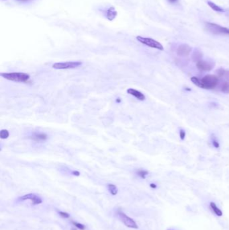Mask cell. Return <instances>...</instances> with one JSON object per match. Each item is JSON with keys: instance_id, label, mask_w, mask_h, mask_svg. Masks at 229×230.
<instances>
[{"instance_id": "18", "label": "cell", "mask_w": 229, "mask_h": 230, "mask_svg": "<svg viewBox=\"0 0 229 230\" xmlns=\"http://www.w3.org/2000/svg\"><path fill=\"white\" fill-rule=\"evenodd\" d=\"M221 92L224 94H229V81H224L220 86Z\"/></svg>"}, {"instance_id": "25", "label": "cell", "mask_w": 229, "mask_h": 230, "mask_svg": "<svg viewBox=\"0 0 229 230\" xmlns=\"http://www.w3.org/2000/svg\"><path fill=\"white\" fill-rule=\"evenodd\" d=\"M212 145L215 148H219V147H220L219 143L218 142V141H216L215 139H212Z\"/></svg>"}, {"instance_id": "16", "label": "cell", "mask_w": 229, "mask_h": 230, "mask_svg": "<svg viewBox=\"0 0 229 230\" xmlns=\"http://www.w3.org/2000/svg\"><path fill=\"white\" fill-rule=\"evenodd\" d=\"M208 5L209 6V7L211 8L212 10L215 11V12H224L225 10H223V8H221V7L219 6H217L216 3H215L212 2H210V1H208Z\"/></svg>"}, {"instance_id": "8", "label": "cell", "mask_w": 229, "mask_h": 230, "mask_svg": "<svg viewBox=\"0 0 229 230\" xmlns=\"http://www.w3.org/2000/svg\"><path fill=\"white\" fill-rule=\"evenodd\" d=\"M214 66H215V64H213L212 62L202 61V60L196 63L197 68L202 71H211L213 69Z\"/></svg>"}, {"instance_id": "7", "label": "cell", "mask_w": 229, "mask_h": 230, "mask_svg": "<svg viewBox=\"0 0 229 230\" xmlns=\"http://www.w3.org/2000/svg\"><path fill=\"white\" fill-rule=\"evenodd\" d=\"M191 47L187 44H180L178 47L177 51H176L177 55L179 56H182V57H186V56H189L191 53Z\"/></svg>"}, {"instance_id": "21", "label": "cell", "mask_w": 229, "mask_h": 230, "mask_svg": "<svg viewBox=\"0 0 229 230\" xmlns=\"http://www.w3.org/2000/svg\"><path fill=\"white\" fill-rule=\"evenodd\" d=\"M10 136V133L9 131L7 129H2L0 131V137L2 139H7Z\"/></svg>"}, {"instance_id": "1", "label": "cell", "mask_w": 229, "mask_h": 230, "mask_svg": "<svg viewBox=\"0 0 229 230\" xmlns=\"http://www.w3.org/2000/svg\"><path fill=\"white\" fill-rule=\"evenodd\" d=\"M0 75L7 80L19 83H28L31 79V76L28 74L22 72L1 73Z\"/></svg>"}, {"instance_id": "14", "label": "cell", "mask_w": 229, "mask_h": 230, "mask_svg": "<svg viewBox=\"0 0 229 230\" xmlns=\"http://www.w3.org/2000/svg\"><path fill=\"white\" fill-rule=\"evenodd\" d=\"M216 73L218 77L224 78L226 80L229 81V71L220 68L216 71Z\"/></svg>"}, {"instance_id": "10", "label": "cell", "mask_w": 229, "mask_h": 230, "mask_svg": "<svg viewBox=\"0 0 229 230\" xmlns=\"http://www.w3.org/2000/svg\"><path fill=\"white\" fill-rule=\"evenodd\" d=\"M118 12L115 9V7L113 6H110V7L105 11L104 12V16L106 18V19L109 21H113L116 17L117 16Z\"/></svg>"}, {"instance_id": "30", "label": "cell", "mask_w": 229, "mask_h": 230, "mask_svg": "<svg viewBox=\"0 0 229 230\" xmlns=\"http://www.w3.org/2000/svg\"><path fill=\"white\" fill-rule=\"evenodd\" d=\"M167 230H177V229H175L174 228H170V229H167Z\"/></svg>"}, {"instance_id": "6", "label": "cell", "mask_w": 229, "mask_h": 230, "mask_svg": "<svg viewBox=\"0 0 229 230\" xmlns=\"http://www.w3.org/2000/svg\"><path fill=\"white\" fill-rule=\"evenodd\" d=\"M118 217H119L120 220H121V221L126 226V227L129 228H132V229L138 228V226L137 224L136 223V221H135L133 219L130 218L129 216H127L125 213H124L122 212H119Z\"/></svg>"}, {"instance_id": "17", "label": "cell", "mask_w": 229, "mask_h": 230, "mask_svg": "<svg viewBox=\"0 0 229 230\" xmlns=\"http://www.w3.org/2000/svg\"><path fill=\"white\" fill-rule=\"evenodd\" d=\"M191 81L192 82V83H193V84L194 85H196V86H198V87L204 89L203 83H202V80H200V79H199L197 77L194 76V77H191Z\"/></svg>"}, {"instance_id": "9", "label": "cell", "mask_w": 229, "mask_h": 230, "mask_svg": "<svg viewBox=\"0 0 229 230\" xmlns=\"http://www.w3.org/2000/svg\"><path fill=\"white\" fill-rule=\"evenodd\" d=\"M20 201H26V200H31V201L32 202L33 205H39L40 204V203H43L42 199L40 198L38 196H36V194H33V193H29L27 194H25L22 197L19 198Z\"/></svg>"}, {"instance_id": "11", "label": "cell", "mask_w": 229, "mask_h": 230, "mask_svg": "<svg viewBox=\"0 0 229 230\" xmlns=\"http://www.w3.org/2000/svg\"><path fill=\"white\" fill-rule=\"evenodd\" d=\"M126 92L128 94H130V95L136 98L138 100L144 101L146 99V97L144 95V94H142L141 92L138 91L137 90H135L134 88H129L127 90Z\"/></svg>"}, {"instance_id": "22", "label": "cell", "mask_w": 229, "mask_h": 230, "mask_svg": "<svg viewBox=\"0 0 229 230\" xmlns=\"http://www.w3.org/2000/svg\"><path fill=\"white\" fill-rule=\"evenodd\" d=\"M73 224L76 226V228H77L78 229H80L81 230H84L85 229V225L81 224H80V223H77V222H73Z\"/></svg>"}, {"instance_id": "20", "label": "cell", "mask_w": 229, "mask_h": 230, "mask_svg": "<svg viewBox=\"0 0 229 230\" xmlns=\"http://www.w3.org/2000/svg\"><path fill=\"white\" fill-rule=\"evenodd\" d=\"M137 174L140 177V178L142 179H145L146 176L149 174L148 171L145 170V169H138V170L137 171Z\"/></svg>"}, {"instance_id": "19", "label": "cell", "mask_w": 229, "mask_h": 230, "mask_svg": "<svg viewBox=\"0 0 229 230\" xmlns=\"http://www.w3.org/2000/svg\"><path fill=\"white\" fill-rule=\"evenodd\" d=\"M108 189L109 190V192L111 193V194L112 195H116L118 193V188L117 187H116V185H114V184H109L108 185Z\"/></svg>"}, {"instance_id": "24", "label": "cell", "mask_w": 229, "mask_h": 230, "mask_svg": "<svg viewBox=\"0 0 229 230\" xmlns=\"http://www.w3.org/2000/svg\"><path fill=\"white\" fill-rule=\"evenodd\" d=\"M59 215H60V216H61L63 218H65V219L69 218L70 217L69 213H67L66 212H63V211H60Z\"/></svg>"}, {"instance_id": "28", "label": "cell", "mask_w": 229, "mask_h": 230, "mask_svg": "<svg viewBox=\"0 0 229 230\" xmlns=\"http://www.w3.org/2000/svg\"><path fill=\"white\" fill-rule=\"evenodd\" d=\"M150 187H151V188H154V189H155V188H156L157 187V186L156 185V184H154V183H151V184H150Z\"/></svg>"}, {"instance_id": "15", "label": "cell", "mask_w": 229, "mask_h": 230, "mask_svg": "<svg viewBox=\"0 0 229 230\" xmlns=\"http://www.w3.org/2000/svg\"><path fill=\"white\" fill-rule=\"evenodd\" d=\"M202 56H203V55H202V52L200 50H196L193 52L191 58H192L193 61L197 63L199 61H201Z\"/></svg>"}, {"instance_id": "2", "label": "cell", "mask_w": 229, "mask_h": 230, "mask_svg": "<svg viewBox=\"0 0 229 230\" xmlns=\"http://www.w3.org/2000/svg\"><path fill=\"white\" fill-rule=\"evenodd\" d=\"M205 28L210 33L216 35L229 36V28L212 22H206Z\"/></svg>"}, {"instance_id": "31", "label": "cell", "mask_w": 229, "mask_h": 230, "mask_svg": "<svg viewBox=\"0 0 229 230\" xmlns=\"http://www.w3.org/2000/svg\"><path fill=\"white\" fill-rule=\"evenodd\" d=\"M18 1H22V2H26V1H28V0H18Z\"/></svg>"}, {"instance_id": "23", "label": "cell", "mask_w": 229, "mask_h": 230, "mask_svg": "<svg viewBox=\"0 0 229 230\" xmlns=\"http://www.w3.org/2000/svg\"><path fill=\"white\" fill-rule=\"evenodd\" d=\"M179 137L182 140H184V139L186 137V132L183 129H180L179 131Z\"/></svg>"}, {"instance_id": "12", "label": "cell", "mask_w": 229, "mask_h": 230, "mask_svg": "<svg viewBox=\"0 0 229 230\" xmlns=\"http://www.w3.org/2000/svg\"><path fill=\"white\" fill-rule=\"evenodd\" d=\"M31 138L35 142H44L48 139V135L44 133H34Z\"/></svg>"}, {"instance_id": "26", "label": "cell", "mask_w": 229, "mask_h": 230, "mask_svg": "<svg viewBox=\"0 0 229 230\" xmlns=\"http://www.w3.org/2000/svg\"><path fill=\"white\" fill-rule=\"evenodd\" d=\"M179 0H167V2L171 3V4H175V3H177L178 2Z\"/></svg>"}, {"instance_id": "13", "label": "cell", "mask_w": 229, "mask_h": 230, "mask_svg": "<svg viewBox=\"0 0 229 230\" xmlns=\"http://www.w3.org/2000/svg\"><path fill=\"white\" fill-rule=\"evenodd\" d=\"M209 207L210 210L212 211V212L217 217H222L223 215V211L221 210L219 207L217 206L216 203L211 201L209 203Z\"/></svg>"}, {"instance_id": "32", "label": "cell", "mask_w": 229, "mask_h": 230, "mask_svg": "<svg viewBox=\"0 0 229 230\" xmlns=\"http://www.w3.org/2000/svg\"><path fill=\"white\" fill-rule=\"evenodd\" d=\"M3 1H6V0H3Z\"/></svg>"}, {"instance_id": "4", "label": "cell", "mask_w": 229, "mask_h": 230, "mask_svg": "<svg viewBox=\"0 0 229 230\" xmlns=\"http://www.w3.org/2000/svg\"><path fill=\"white\" fill-rule=\"evenodd\" d=\"M201 80L203 83L204 89H214L219 84V77L215 75H206L201 79Z\"/></svg>"}, {"instance_id": "5", "label": "cell", "mask_w": 229, "mask_h": 230, "mask_svg": "<svg viewBox=\"0 0 229 230\" xmlns=\"http://www.w3.org/2000/svg\"><path fill=\"white\" fill-rule=\"evenodd\" d=\"M82 62L81 61H67V62H60L55 63L52 65V68L56 69H75L82 65Z\"/></svg>"}, {"instance_id": "29", "label": "cell", "mask_w": 229, "mask_h": 230, "mask_svg": "<svg viewBox=\"0 0 229 230\" xmlns=\"http://www.w3.org/2000/svg\"><path fill=\"white\" fill-rule=\"evenodd\" d=\"M116 102H121V99H120V98H118L117 100H116Z\"/></svg>"}, {"instance_id": "27", "label": "cell", "mask_w": 229, "mask_h": 230, "mask_svg": "<svg viewBox=\"0 0 229 230\" xmlns=\"http://www.w3.org/2000/svg\"><path fill=\"white\" fill-rule=\"evenodd\" d=\"M72 174H73L74 176H79L80 175V172H78V171H73V172H72Z\"/></svg>"}, {"instance_id": "3", "label": "cell", "mask_w": 229, "mask_h": 230, "mask_svg": "<svg viewBox=\"0 0 229 230\" xmlns=\"http://www.w3.org/2000/svg\"><path fill=\"white\" fill-rule=\"evenodd\" d=\"M136 39L138 42L141 43L142 44L146 45V46H147L149 47L155 48V49L159 50V51L164 50V47L162 44H161L159 42H158L157 40L151 39V38L137 36L136 37Z\"/></svg>"}]
</instances>
